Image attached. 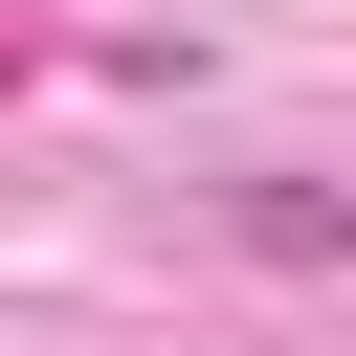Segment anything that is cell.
Here are the masks:
<instances>
[{"mask_svg": "<svg viewBox=\"0 0 356 356\" xmlns=\"http://www.w3.org/2000/svg\"><path fill=\"white\" fill-rule=\"evenodd\" d=\"M245 245H267V267H334L356 200H334V178H245Z\"/></svg>", "mask_w": 356, "mask_h": 356, "instance_id": "obj_1", "label": "cell"}]
</instances>
